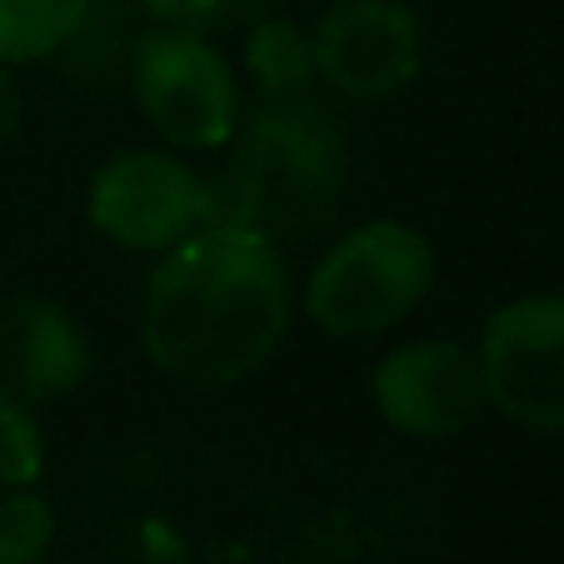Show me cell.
Instances as JSON below:
<instances>
[{
  "label": "cell",
  "instance_id": "cell-1",
  "mask_svg": "<svg viewBox=\"0 0 564 564\" xmlns=\"http://www.w3.org/2000/svg\"><path fill=\"white\" fill-rule=\"evenodd\" d=\"M285 330L290 280L265 235L200 225L150 270L140 340L171 380L200 390L246 380L280 350Z\"/></svg>",
  "mask_w": 564,
  "mask_h": 564
},
{
  "label": "cell",
  "instance_id": "cell-2",
  "mask_svg": "<svg viewBox=\"0 0 564 564\" xmlns=\"http://www.w3.org/2000/svg\"><path fill=\"white\" fill-rule=\"evenodd\" d=\"M225 145L230 155L200 175V225L305 246L335 220L345 195V130L315 96L260 100Z\"/></svg>",
  "mask_w": 564,
  "mask_h": 564
},
{
  "label": "cell",
  "instance_id": "cell-3",
  "mask_svg": "<svg viewBox=\"0 0 564 564\" xmlns=\"http://www.w3.org/2000/svg\"><path fill=\"white\" fill-rule=\"evenodd\" d=\"M435 285V246L405 220H365L315 260L305 315L325 335L365 340L410 315Z\"/></svg>",
  "mask_w": 564,
  "mask_h": 564
},
{
  "label": "cell",
  "instance_id": "cell-4",
  "mask_svg": "<svg viewBox=\"0 0 564 564\" xmlns=\"http://www.w3.org/2000/svg\"><path fill=\"white\" fill-rule=\"evenodd\" d=\"M130 86L145 120L175 150H220L240 126L235 70L200 31L155 21L130 51Z\"/></svg>",
  "mask_w": 564,
  "mask_h": 564
},
{
  "label": "cell",
  "instance_id": "cell-5",
  "mask_svg": "<svg viewBox=\"0 0 564 564\" xmlns=\"http://www.w3.org/2000/svg\"><path fill=\"white\" fill-rule=\"evenodd\" d=\"M485 400L540 435L564 430V295H520L485 319L479 335Z\"/></svg>",
  "mask_w": 564,
  "mask_h": 564
},
{
  "label": "cell",
  "instance_id": "cell-6",
  "mask_svg": "<svg viewBox=\"0 0 564 564\" xmlns=\"http://www.w3.org/2000/svg\"><path fill=\"white\" fill-rule=\"evenodd\" d=\"M86 215L120 250L165 256L200 230V171L171 150H120L90 181Z\"/></svg>",
  "mask_w": 564,
  "mask_h": 564
},
{
  "label": "cell",
  "instance_id": "cell-7",
  "mask_svg": "<svg viewBox=\"0 0 564 564\" xmlns=\"http://www.w3.org/2000/svg\"><path fill=\"white\" fill-rule=\"evenodd\" d=\"M310 35L319 80L345 100L400 96L425 61V31L405 0H335Z\"/></svg>",
  "mask_w": 564,
  "mask_h": 564
},
{
  "label": "cell",
  "instance_id": "cell-8",
  "mask_svg": "<svg viewBox=\"0 0 564 564\" xmlns=\"http://www.w3.org/2000/svg\"><path fill=\"white\" fill-rule=\"evenodd\" d=\"M375 405L384 425L415 440H445L459 435L485 400V375L479 355L465 350L459 340H410L390 350L375 365Z\"/></svg>",
  "mask_w": 564,
  "mask_h": 564
},
{
  "label": "cell",
  "instance_id": "cell-9",
  "mask_svg": "<svg viewBox=\"0 0 564 564\" xmlns=\"http://www.w3.org/2000/svg\"><path fill=\"white\" fill-rule=\"evenodd\" d=\"M90 375V345L70 310L55 300L11 290L0 295V394L21 405L61 400Z\"/></svg>",
  "mask_w": 564,
  "mask_h": 564
},
{
  "label": "cell",
  "instance_id": "cell-10",
  "mask_svg": "<svg viewBox=\"0 0 564 564\" xmlns=\"http://www.w3.org/2000/svg\"><path fill=\"white\" fill-rule=\"evenodd\" d=\"M246 70L260 86L265 100H300L315 90L319 61H315V35L305 25L285 21V15H265V21L246 25Z\"/></svg>",
  "mask_w": 564,
  "mask_h": 564
},
{
  "label": "cell",
  "instance_id": "cell-11",
  "mask_svg": "<svg viewBox=\"0 0 564 564\" xmlns=\"http://www.w3.org/2000/svg\"><path fill=\"white\" fill-rule=\"evenodd\" d=\"M90 0H0V65H31L86 31Z\"/></svg>",
  "mask_w": 564,
  "mask_h": 564
},
{
  "label": "cell",
  "instance_id": "cell-12",
  "mask_svg": "<svg viewBox=\"0 0 564 564\" xmlns=\"http://www.w3.org/2000/svg\"><path fill=\"white\" fill-rule=\"evenodd\" d=\"M55 540V510L35 490H0V564H41Z\"/></svg>",
  "mask_w": 564,
  "mask_h": 564
},
{
  "label": "cell",
  "instance_id": "cell-13",
  "mask_svg": "<svg viewBox=\"0 0 564 564\" xmlns=\"http://www.w3.org/2000/svg\"><path fill=\"white\" fill-rule=\"evenodd\" d=\"M45 469V430L31 405L0 394V490H31Z\"/></svg>",
  "mask_w": 564,
  "mask_h": 564
},
{
  "label": "cell",
  "instance_id": "cell-14",
  "mask_svg": "<svg viewBox=\"0 0 564 564\" xmlns=\"http://www.w3.org/2000/svg\"><path fill=\"white\" fill-rule=\"evenodd\" d=\"M150 21L160 25H185V31H240L265 15H275L285 0H140Z\"/></svg>",
  "mask_w": 564,
  "mask_h": 564
},
{
  "label": "cell",
  "instance_id": "cell-15",
  "mask_svg": "<svg viewBox=\"0 0 564 564\" xmlns=\"http://www.w3.org/2000/svg\"><path fill=\"white\" fill-rule=\"evenodd\" d=\"M21 116H25V100H21V86H15L11 65H0V150L15 140L21 130Z\"/></svg>",
  "mask_w": 564,
  "mask_h": 564
}]
</instances>
